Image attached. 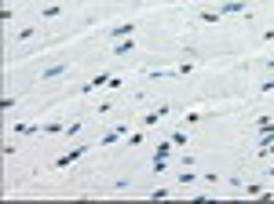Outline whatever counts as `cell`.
<instances>
[{
  "mask_svg": "<svg viewBox=\"0 0 274 204\" xmlns=\"http://www.w3.org/2000/svg\"><path fill=\"white\" fill-rule=\"evenodd\" d=\"M132 33H135V22H117V26L106 29V37H110V40H128Z\"/></svg>",
  "mask_w": 274,
  "mask_h": 204,
  "instance_id": "1",
  "label": "cell"
},
{
  "mask_svg": "<svg viewBox=\"0 0 274 204\" xmlns=\"http://www.w3.org/2000/svg\"><path fill=\"white\" fill-rule=\"evenodd\" d=\"M216 11L219 15H249V7H245V0H219Z\"/></svg>",
  "mask_w": 274,
  "mask_h": 204,
  "instance_id": "2",
  "label": "cell"
},
{
  "mask_svg": "<svg viewBox=\"0 0 274 204\" xmlns=\"http://www.w3.org/2000/svg\"><path fill=\"white\" fill-rule=\"evenodd\" d=\"M63 73H70V62H55V66H48V70H41V84H51V80H59Z\"/></svg>",
  "mask_w": 274,
  "mask_h": 204,
  "instance_id": "3",
  "label": "cell"
},
{
  "mask_svg": "<svg viewBox=\"0 0 274 204\" xmlns=\"http://www.w3.org/2000/svg\"><path fill=\"white\" fill-rule=\"evenodd\" d=\"M84 153H88V146H73L70 153H63V157L55 161V168H59V171H63V168H70V164H73V161H81Z\"/></svg>",
  "mask_w": 274,
  "mask_h": 204,
  "instance_id": "4",
  "label": "cell"
},
{
  "mask_svg": "<svg viewBox=\"0 0 274 204\" xmlns=\"http://www.w3.org/2000/svg\"><path fill=\"white\" fill-rule=\"evenodd\" d=\"M110 80H113L110 73H95V77H91L88 84L81 88V95H91V92H99V88H110Z\"/></svg>",
  "mask_w": 274,
  "mask_h": 204,
  "instance_id": "5",
  "label": "cell"
},
{
  "mask_svg": "<svg viewBox=\"0 0 274 204\" xmlns=\"http://www.w3.org/2000/svg\"><path fill=\"white\" fill-rule=\"evenodd\" d=\"M161 117H169V106H165V102H161V106H154V110H150L147 117H143V124H147V128H154Z\"/></svg>",
  "mask_w": 274,
  "mask_h": 204,
  "instance_id": "6",
  "label": "cell"
},
{
  "mask_svg": "<svg viewBox=\"0 0 274 204\" xmlns=\"http://www.w3.org/2000/svg\"><path fill=\"white\" fill-rule=\"evenodd\" d=\"M132 51H135V40H132V37H128V40H113V55H117V58L132 55Z\"/></svg>",
  "mask_w": 274,
  "mask_h": 204,
  "instance_id": "7",
  "label": "cell"
},
{
  "mask_svg": "<svg viewBox=\"0 0 274 204\" xmlns=\"http://www.w3.org/2000/svg\"><path fill=\"white\" fill-rule=\"evenodd\" d=\"M63 15V4H44L41 7V19H59Z\"/></svg>",
  "mask_w": 274,
  "mask_h": 204,
  "instance_id": "8",
  "label": "cell"
},
{
  "mask_svg": "<svg viewBox=\"0 0 274 204\" xmlns=\"http://www.w3.org/2000/svg\"><path fill=\"white\" fill-rule=\"evenodd\" d=\"M172 146H176V142H172V139L157 142V157H161V161H169V157H172Z\"/></svg>",
  "mask_w": 274,
  "mask_h": 204,
  "instance_id": "9",
  "label": "cell"
},
{
  "mask_svg": "<svg viewBox=\"0 0 274 204\" xmlns=\"http://www.w3.org/2000/svg\"><path fill=\"white\" fill-rule=\"evenodd\" d=\"M176 179H179V186H194V183H197L201 175H194L190 168H183V175H176Z\"/></svg>",
  "mask_w": 274,
  "mask_h": 204,
  "instance_id": "10",
  "label": "cell"
},
{
  "mask_svg": "<svg viewBox=\"0 0 274 204\" xmlns=\"http://www.w3.org/2000/svg\"><path fill=\"white\" fill-rule=\"evenodd\" d=\"M197 19H201L205 26H216V22L223 19V15H219V11H201V15H197Z\"/></svg>",
  "mask_w": 274,
  "mask_h": 204,
  "instance_id": "11",
  "label": "cell"
},
{
  "mask_svg": "<svg viewBox=\"0 0 274 204\" xmlns=\"http://www.w3.org/2000/svg\"><path fill=\"white\" fill-rule=\"evenodd\" d=\"M117 139H121V131H106L103 139L95 142V146H113V142H117Z\"/></svg>",
  "mask_w": 274,
  "mask_h": 204,
  "instance_id": "12",
  "label": "cell"
},
{
  "mask_svg": "<svg viewBox=\"0 0 274 204\" xmlns=\"http://www.w3.org/2000/svg\"><path fill=\"white\" fill-rule=\"evenodd\" d=\"M41 131H48V135H55V131H66V124H63V120H51V124H44V128H41Z\"/></svg>",
  "mask_w": 274,
  "mask_h": 204,
  "instance_id": "13",
  "label": "cell"
},
{
  "mask_svg": "<svg viewBox=\"0 0 274 204\" xmlns=\"http://www.w3.org/2000/svg\"><path fill=\"white\" fill-rule=\"evenodd\" d=\"M77 131H81V120H70V124H66V131H63V135H66V139H73V135H77Z\"/></svg>",
  "mask_w": 274,
  "mask_h": 204,
  "instance_id": "14",
  "label": "cell"
},
{
  "mask_svg": "<svg viewBox=\"0 0 274 204\" xmlns=\"http://www.w3.org/2000/svg\"><path fill=\"white\" fill-rule=\"evenodd\" d=\"M33 33H37V29H33V26H29V29H19V33H15V40H19V44H22V40H29V37H33Z\"/></svg>",
  "mask_w": 274,
  "mask_h": 204,
  "instance_id": "15",
  "label": "cell"
},
{
  "mask_svg": "<svg viewBox=\"0 0 274 204\" xmlns=\"http://www.w3.org/2000/svg\"><path fill=\"white\" fill-rule=\"evenodd\" d=\"M271 92H274V77H267V80L260 84V95H271Z\"/></svg>",
  "mask_w": 274,
  "mask_h": 204,
  "instance_id": "16",
  "label": "cell"
},
{
  "mask_svg": "<svg viewBox=\"0 0 274 204\" xmlns=\"http://www.w3.org/2000/svg\"><path fill=\"white\" fill-rule=\"evenodd\" d=\"M169 139H172V142H176V146H187V135H183V131H172V135H169Z\"/></svg>",
  "mask_w": 274,
  "mask_h": 204,
  "instance_id": "17",
  "label": "cell"
},
{
  "mask_svg": "<svg viewBox=\"0 0 274 204\" xmlns=\"http://www.w3.org/2000/svg\"><path fill=\"white\" fill-rule=\"evenodd\" d=\"M263 40H267V44H274V29H267V33H263Z\"/></svg>",
  "mask_w": 274,
  "mask_h": 204,
  "instance_id": "18",
  "label": "cell"
},
{
  "mask_svg": "<svg viewBox=\"0 0 274 204\" xmlns=\"http://www.w3.org/2000/svg\"><path fill=\"white\" fill-rule=\"evenodd\" d=\"M267 70H274V55H271V58H267Z\"/></svg>",
  "mask_w": 274,
  "mask_h": 204,
  "instance_id": "19",
  "label": "cell"
}]
</instances>
